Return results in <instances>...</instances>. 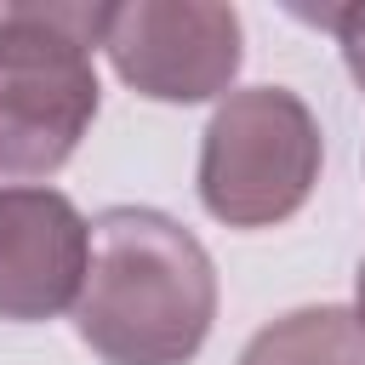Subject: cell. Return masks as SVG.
Masks as SVG:
<instances>
[{
  "label": "cell",
  "instance_id": "1",
  "mask_svg": "<svg viewBox=\"0 0 365 365\" xmlns=\"http://www.w3.org/2000/svg\"><path fill=\"white\" fill-rule=\"evenodd\" d=\"M217 319L211 251L154 205L91 217V262L74 297V331L103 365H188Z\"/></svg>",
  "mask_w": 365,
  "mask_h": 365
},
{
  "label": "cell",
  "instance_id": "2",
  "mask_svg": "<svg viewBox=\"0 0 365 365\" xmlns=\"http://www.w3.org/2000/svg\"><path fill=\"white\" fill-rule=\"evenodd\" d=\"M103 6L0 0V177H51L97 120Z\"/></svg>",
  "mask_w": 365,
  "mask_h": 365
},
{
  "label": "cell",
  "instance_id": "3",
  "mask_svg": "<svg viewBox=\"0 0 365 365\" xmlns=\"http://www.w3.org/2000/svg\"><path fill=\"white\" fill-rule=\"evenodd\" d=\"M319 165L314 108L285 86H245L200 131V205L228 228H274L308 205Z\"/></svg>",
  "mask_w": 365,
  "mask_h": 365
},
{
  "label": "cell",
  "instance_id": "4",
  "mask_svg": "<svg viewBox=\"0 0 365 365\" xmlns=\"http://www.w3.org/2000/svg\"><path fill=\"white\" fill-rule=\"evenodd\" d=\"M97 46L114 74L154 103L228 97L245 63V29L234 6L217 0H120L103 6Z\"/></svg>",
  "mask_w": 365,
  "mask_h": 365
},
{
  "label": "cell",
  "instance_id": "5",
  "mask_svg": "<svg viewBox=\"0 0 365 365\" xmlns=\"http://www.w3.org/2000/svg\"><path fill=\"white\" fill-rule=\"evenodd\" d=\"M91 262V222L63 188H0V319L34 325L74 308Z\"/></svg>",
  "mask_w": 365,
  "mask_h": 365
},
{
  "label": "cell",
  "instance_id": "6",
  "mask_svg": "<svg viewBox=\"0 0 365 365\" xmlns=\"http://www.w3.org/2000/svg\"><path fill=\"white\" fill-rule=\"evenodd\" d=\"M240 365H365V325L342 302L291 308L240 348Z\"/></svg>",
  "mask_w": 365,
  "mask_h": 365
},
{
  "label": "cell",
  "instance_id": "7",
  "mask_svg": "<svg viewBox=\"0 0 365 365\" xmlns=\"http://www.w3.org/2000/svg\"><path fill=\"white\" fill-rule=\"evenodd\" d=\"M314 23H325V29L336 34L342 63H348L354 86L365 91V0H359V6H325V11H314Z\"/></svg>",
  "mask_w": 365,
  "mask_h": 365
},
{
  "label": "cell",
  "instance_id": "8",
  "mask_svg": "<svg viewBox=\"0 0 365 365\" xmlns=\"http://www.w3.org/2000/svg\"><path fill=\"white\" fill-rule=\"evenodd\" d=\"M354 302H359L354 314H359V325H365V262H359V274H354Z\"/></svg>",
  "mask_w": 365,
  "mask_h": 365
}]
</instances>
